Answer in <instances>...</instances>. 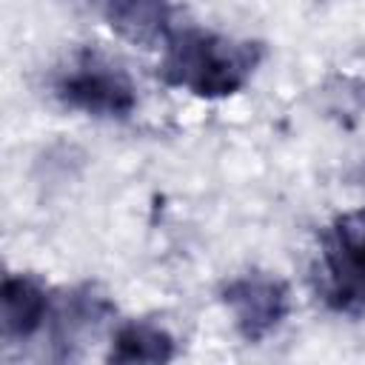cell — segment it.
Masks as SVG:
<instances>
[{
    "mask_svg": "<svg viewBox=\"0 0 365 365\" xmlns=\"http://www.w3.org/2000/svg\"><path fill=\"white\" fill-rule=\"evenodd\" d=\"M257 46L231 43L211 31H168L163 74L174 86H185L200 97L234 94L257 66Z\"/></svg>",
    "mask_w": 365,
    "mask_h": 365,
    "instance_id": "cell-1",
    "label": "cell"
},
{
    "mask_svg": "<svg viewBox=\"0 0 365 365\" xmlns=\"http://www.w3.org/2000/svg\"><path fill=\"white\" fill-rule=\"evenodd\" d=\"M325 299L342 311H365V211L336 222L322 254Z\"/></svg>",
    "mask_w": 365,
    "mask_h": 365,
    "instance_id": "cell-2",
    "label": "cell"
},
{
    "mask_svg": "<svg viewBox=\"0 0 365 365\" xmlns=\"http://www.w3.org/2000/svg\"><path fill=\"white\" fill-rule=\"evenodd\" d=\"M57 94L66 106L100 117H125L134 108V88L125 74L100 60H86L68 71L57 83Z\"/></svg>",
    "mask_w": 365,
    "mask_h": 365,
    "instance_id": "cell-3",
    "label": "cell"
},
{
    "mask_svg": "<svg viewBox=\"0 0 365 365\" xmlns=\"http://www.w3.org/2000/svg\"><path fill=\"white\" fill-rule=\"evenodd\" d=\"M225 305L234 314L240 334L251 342L265 339L288 314V291L279 279L248 274L225 288Z\"/></svg>",
    "mask_w": 365,
    "mask_h": 365,
    "instance_id": "cell-4",
    "label": "cell"
},
{
    "mask_svg": "<svg viewBox=\"0 0 365 365\" xmlns=\"http://www.w3.org/2000/svg\"><path fill=\"white\" fill-rule=\"evenodd\" d=\"M48 319V297L31 277H6L3 282V331L9 339H26Z\"/></svg>",
    "mask_w": 365,
    "mask_h": 365,
    "instance_id": "cell-5",
    "label": "cell"
},
{
    "mask_svg": "<svg viewBox=\"0 0 365 365\" xmlns=\"http://www.w3.org/2000/svg\"><path fill=\"white\" fill-rule=\"evenodd\" d=\"M103 11L131 43L151 46L168 37V0H103Z\"/></svg>",
    "mask_w": 365,
    "mask_h": 365,
    "instance_id": "cell-6",
    "label": "cell"
},
{
    "mask_svg": "<svg viewBox=\"0 0 365 365\" xmlns=\"http://www.w3.org/2000/svg\"><path fill=\"white\" fill-rule=\"evenodd\" d=\"M174 356V339L148 322L123 325L114 336L108 359L114 362H168Z\"/></svg>",
    "mask_w": 365,
    "mask_h": 365,
    "instance_id": "cell-7",
    "label": "cell"
}]
</instances>
